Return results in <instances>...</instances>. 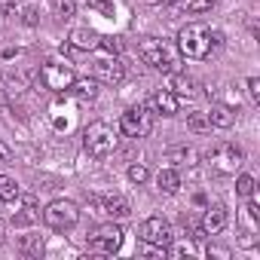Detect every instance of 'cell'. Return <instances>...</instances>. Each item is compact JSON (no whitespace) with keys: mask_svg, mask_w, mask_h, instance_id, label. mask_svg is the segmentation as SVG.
<instances>
[{"mask_svg":"<svg viewBox=\"0 0 260 260\" xmlns=\"http://www.w3.org/2000/svg\"><path fill=\"white\" fill-rule=\"evenodd\" d=\"M211 31L205 28V25H199V22H190V25H184L181 31H178V52L184 55V58H193V61H202V58H208V52H211Z\"/></svg>","mask_w":260,"mask_h":260,"instance_id":"6da1fadb","label":"cell"},{"mask_svg":"<svg viewBox=\"0 0 260 260\" xmlns=\"http://www.w3.org/2000/svg\"><path fill=\"white\" fill-rule=\"evenodd\" d=\"M138 52H141L144 64H150V68H156V71H166V74L181 71V58H178L175 49H172L166 40H159V37H144V40L138 43Z\"/></svg>","mask_w":260,"mask_h":260,"instance_id":"7a4b0ae2","label":"cell"},{"mask_svg":"<svg viewBox=\"0 0 260 260\" xmlns=\"http://www.w3.org/2000/svg\"><path fill=\"white\" fill-rule=\"evenodd\" d=\"M83 147L92 159H107L116 150V132L107 122H92L83 132Z\"/></svg>","mask_w":260,"mask_h":260,"instance_id":"3957f363","label":"cell"},{"mask_svg":"<svg viewBox=\"0 0 260 260\" xmlns=\"http://www.w3.org/2000/svg\"><path fill=\"white\" fill-rule=\"evenodd\" d=\"M119 132L125 138H147L153 132V113L150 104H135L119 116Z\"/></svg>","mask_w":260,"mask_h":260,"instance_id":"277c9868","label":"cell"},{"mask_svg":"<svg viewBox=\"0 0 260 260\" xmlns=\"http://www.w3.org/2000/svg\"><path fill=\"white\" fill-rule=\"evenodd\" d=\"M242 162H245V150L236 147V144H217V147L208 153V166H211V172L220 175V178L236 175V169H239Z\"/></svg>","mask_w":260,"mask_h":260,"instance_id":"5b68a950","label":"cell"},{"mask_svg":"<svg viewBox=\"0 0 260 260\" xmlns=\"http://www.w3.org/2000/svg\"><path fill=\"white\" fill-rule=\"evenodd\" d=\"M77 220H80V208L71 199H55V202H49L43 208V223L49 230H58L61 233V230H71Z\"/></svg>","mask_w":260,"mask_h":260,"instance_id":"8992f818","label":"cell"},{"mask_svg":"<svg viewBox=\"0 0 260 260\" xmlns=\"http://www.w3.org/2000/svg\"><path fill=\"white\" fill-rule=\"evenodd\" d=\"M40 80H43V86H46V89H52V92H68V89L74 86L77 74H74V68H71V64L49 61V64H43Z\"/></svg>","mask_w":260,"mask_h":260,"instance_id":"52a82bcc","label":"cell"},{"mask_svg":"<svg viewBox=\"0 0 260 260\" xmlns=\"http://www.w3.org/2000/svg\"><path fill=\"white\" fill-rule=\"evenodd\" d=\"M141 239H144V242H150V245L169 248V245H172V239H175V233H172V223H169L166 217L153 214V217H147V220L141 223Z\"/></svg>","mask_w":260,"mask_h":260,"instance_id":"ba28073f","label":"cell"},{"mask_svg":"<svg viewBox=\"0 0 260 260\" xmlns=\"http://www.w3.org/2000/svg\"><path fill=\"white\" fill-rule=\"evenodd\" d=\"M122 226L119 223H104V226H98L95 230V236H92V248L98 251V254H116L119 248H122Z\"/></svg>","mask_w":260,"mask_h":260,"instance_id":"9c48e42d","label":"cell"},{"mask_svg":"<svg viewBox=\"0 0 260 260\" xmlns=\"http://www.w3.org/2000/svg\"><path fill=\"white\" fill-rule=\"evenodd\" d=\"M89 208H95V214H104L110 220H122L132 214V205H128L122 196H92Z\"/></svg>","mask_w":260,"mask_h":260,"instance_id":"30bf717a","label":"cell"},{"mask_svg":"<svg viewBox=\"0 0 260 260\" xmlns=\"http://www.w3.org/2000/svg\"><path fill=\"white\" fill-rule=\"evenodd\" d=\"M92 74H95V80L98 83H104V86H119L122 83V77H125V71H122V64H119V58L116 55H101L98 61H95V68H92Z\"/></svg>","mask_w":260,"mask_h":260,"instance_id":"8fae6325","label":"cell"},{"mask_svg":"<svg viewBox=\"0 0 260 260\" xmlns=\"http://www.w3.org/2000/svg\"><path fill=\"white\" fill-rule=\"evenodd\" d=\"M226 223H230L226 208H223V205H208L205 214H202V226H199V230H202L205 236H217V233L226 230Z\"/></svg>","mask_w":260,"mask_h":260,"instance_id":"7c38bea8","label":"cell"},{"mask_svg":"<svg viewBox=\"0 0 260 260\" xmlns=\"http://www.w3.org/2000/svg\"><path fill=\"white\" fill-rule=\"evenodd\" d=\"M178 95L172 92V89H156L153 95H150V110H156V113H162V116H175L178 113Z\"/></svg>","mask_w":260,"mask_h":260,"instance_id":"4fadbf2b","label":"cell"},{"mask_svg":"<svg viewBox=\"0 0 260 260\" xmlns=\"http://www.w3.org/2000/svg\"><path fill=\"white\" fill-rule=\"evenodd\" d=\"M98 40H101V34H95L92 28H74L71 31V46L74 49H83V52L98 49Z\"/></svg>","mask_w":260,"mask_h":260,"instance_id":"5bb4252c","label":"cell"},{"mask_svg":"<svg viewBox=\"0 0 260 260\" xmlns=\"http://www.w3.org/2000/svg\"><path fill=\"white\" fill-rule=\"evenodd\" d=\"M205 113H208V122L214 128H230L236 122V110L230 104H211V110H205Z\"/></svg>","mask_w":260,"mask_h":260,"instance_id":"9a60e30c","label":"cell"},{"mask_svg":"<svg viewBox=\"0 0 260 260\" xmlns=\"http://www.w3.org/2000/svg\"><path fill=\"white\" fill-rule=\"evenodd\" d=\"M169 89L178 95V98H196L199 92H196V83L190 80V77H184L181 71H175L172 74V83H169Z\"/></svg>","mask_w":260,"mask_h":260,"instance_id":"2e32d148","label":"cell"},{"mask_svg":"<svg viewBox=\"0 0 260 260\" xmlns=\"http://www.w3.org/2000/svg\"><path fill=\"white\" fill-rule=\"evenodd\" d=\"M71 92H74L80 101H92V98L98 95V80H95V77H77L74 86H71Z\"/></svg>","mask_w":260,"mask_h":260,"instance_id":"e0dca14e","label":"cell"},{"mask_svg":"<svg viewBox=\"0 0 260 260\" xmlns=\"http://www.w3.org/2000/svg\"><path fill=\"white\" fill-rule=\"evenodd\" d=\"M156 187H159L162 193H178V190H181V175H178L175 169H162V172L156 175Z\"/></svg>","mask_w":260,"mask_h":260,"instance_id":"ac0fdd59","label":"cell"},{"mask_svg":"<svg viewBox=\"0 0 260 260\" xmlns=\"http://www.w3.org/2000/svg\"><path fill=\"white\" fill-rule=\"evenodd\" d=\"M19 199H22V205H25V208H22V214H16V217H13V223H16V226H25V223L37 220V199H34L31 193H28V196H19Z\"/></svg>","mask_w":260,"mask_h":260,"instance_id":"d6986e66","label":"cell"},{"mask_svg":"<svg viewBox=\"0 0 260 260\" xmlns=\"http://www.w3.org/2000/svg\"><path fill=\"white\" fill-rule=\"evenodd\" d=\"M19 196H22L19 181H16V178H10V175H0V199H4V202H16Z\"/></svg>","mask_w":260,"mask_h":260,"instance_id":"ffe728a7","label":"cell"},{"mask_svg":"<svg viewBox=\"0 0 260 260\" xmlns=\"http://www.w3.org/2000/svg\"><path fill=\"white\" fill-rule=\"evenodd\" d=\"M187 128H190V132H196V135H205V132H211L208 113H205V110H193V113H187Z\"/></svg>","mask_w":260,"mask_h":260,"instance_id":"44dd1931","label":"cell"},{"mask_svg":"<svg viewBox=\"0 0 260 260\" xmlns=\"http://www.w3.org/2000/svg\"><path fill=\"white\" fill-rule=\"evenodd\" d=\"M166 159L172 166H196V150H190V147H172L166 153Z\"/></svg>","mask_w":260,"mask_h":260,"instance_id":"7402d4cb","label":"cell"},{"mask_svg":"<svg viewBox=\"0 0 260 260\" xmlns=\"http://www.w3.org/2000/svg\"><path fill=\"white\" fill-rule=\"evenodd\" d=\"M43 236H22L19 239V251L25 254V257H40L43 254Z\"/></svg>","mask_w":260,"mask_h":260,"instance_id":"603a6c76","label":"cell"},{"mask_svg":"<svg viewBox=\"0 0 260 260\" xmlns=\"http://www.w3.org/2000/svg\"><path fill=\"white\" fill-rule=\"evenodd\" d=\"M236 193H239L242 199L254 196V193H257V181H254L251 175H239V178H236Z\"/></svg>","mask_w":260,"mask_h":260,"instance_id":"cb8c5ba5","label":"cell"},{"mask_svg":"<svg viewBox=\"0 0 260 260\" xmlns=\"http://www.w3.org/2000/svg\"><path fill=\"white\" fill-rule=\"evenodd\" d=\"M52 13L58 19H71L77 13V0H52Z\"/></svg>","mask_w":260,"mask_h":260,"instance_id":"d4e9b609","label":"cell"},{"mask_svg":"<svg viewBox=\"0 0 260 260\" xmlns=\"http://www.w3.org/2000/svg\"><path fill=\"white\" fill-rule=\"evenodd\" d=\"M147 178H150V172H147V166H128V181L132 184H147Z\"/></svg>","mask_w":260,"mask_h":260,"instance_id":"484cf974","label":"cell"},{"mask_svg":"<svg viewBox=\"0 0 260 260\" xmlns=\"http://www.w3.org/2000/svg\"><path fill=\"white\" fill-rule=\"evenodd\" d=\"M214 4H217V0H190L187 10L190 13H208V10H214Z\"/></svg>","mask_w":260,"mask_h":260,"instance_id":"4316f807","label":"cell"},{"mask_svg":"<svg viewBox=\"0 0 260 260\" xmlns=\"http://www.w3.org/2000/svg\"><path fill=\"white\" fill-rule=\"evenodd\" d=\"M98 49L116 55V52H119V40H116V37H101V40H98Z\"/></svg>","mask_w":260,"mask_h":260,"instance_id":"83f0119b","label":"cell"},{"mask_svg":"<svg viewBox=\"0 0 260 260\" xmlns=\"http://www.w3.org/2000/svg\"><path fill=\"white\" fill-rule=\"evenodd\" d=\"M248 98L260 104V77H248Z\"/></svg>","mask_w":260,"mask_h":260,"instance_id":"f1b7e54d","label":"cell"},{"mask_svg":"<svg viewBox=\"0 0 260 260\" xmlns=\"http://www.w3.org/2000/svg\"><path fill=\"white\" fill-rule=\"evenodd\" d=\"M22 22H25L28 28H34V25L40 22V16H37V10H34V7H25V10H22Z\"/></svg>","mask_w":260,"mask_h":260,"instance_id":"f546056e","label":"cell"},{"mask_svg":"<svg viewBox=\"0 0 260 260\" xmlns=\"http://www.w3.org/2000/svg\"><path fill=\"white\" fill-rule=\"evenodd\" d=\"M141 254H147V257H166V248H159V245H150V242H144V245H141Z\"/></svg>","mask_w":260,"mask_h":260,"instance_id":"4dcf8cb0","label":"cell"},{"mask_svg":"<svg viewBox=\"0 0 260 260\" xmlns=\"http://www.w3.org/2000/svg\"><path fill=\"white\" fill-rule=\"evenodd\" d=\"M205 254H208V257H220V260H230V251H226V248H217V245H208V248H205Z\"/></svg>","mask_w":260,"mask_h":260,"instance_id":"1f68e13d","label":"cell"},{"mask_svg":"<svg viewBox=\"0 0 260 260\" xmlns=\"http://www.w3.org/2000/svg\"><path fill=\"white\" fill-rule=\"evenodd\" d=\"M10 162H13V150L0 141V166H10Z\"/></svg>","mask_w":260,"mask_h":260,"instance_id":"d6a6232c","label":"cell"},{"mask_svg":"<svg viewBox=\"0 0 260 260\" xmlns=\"http://www.w3.org/2000/svg\"><path fill=\"white\" fill-rule=\"evenodd\" d=\"M4 242H7V223L0 220V245H4Z\"/></svg>","mask_w":260,"mask_h":260,"instance_id":"836d02e7","label":"cell"},{"mask_svg":"<svg viewBox=\"0 0 260 260\" xmlns=\"http://www.w3.org/2000/svg\"><path fill=\"white\" fill-rule=\"evenodd\" d=\"M4 205H7V202H4V199H0V208H4Z\"/></svg>","mask_w":260,"mask_h":260,"instance_id":"e575fe53","label":"cell"}]
</instances>
